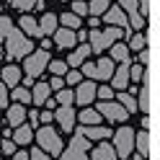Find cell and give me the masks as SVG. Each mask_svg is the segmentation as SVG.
<instances>
[{"instance_id": "50", "label": "cell", "mask_w": 160, "mask_h": 160, "mask_svg": "<svg viewBox=\"0 0 160 160\" xmlns=\"http://www.w3.org/2000/svg\"><path fill=\"white\" fill-rule=\"evenodd\" d=\"M42 106H44V108H52V111H54V108H57V98H54V96H49Z\"/></svg>"}, {"instance_id": "27", "label": "cell", "mask_w": 160, "mask_h": 160, "mask_svg": "<svg viewBox=\"0 0 160 160\" xmlns=\"http://www.w3.org/2000/svg\"><path fill=\"white\" fill-rule=\"evenodd\" d=\"M129 52H139V49H142V47H147V36L142 34V31H132V34H129Z\"/></svg>"}, {"instance_id": "30", "label": "cell", "mask_w": 160, "mask_h": 160, "mask_svg": "<svg viewBox=\"0 0 160 160\" xmlns=\"http://www.w3.org/2000/svg\"><path fill=\"white\" fill-rule=\"evenodd\" d=\"M80 21H83V18H80L78 13H72V11H67V13L59 16V23L67 26V28H80Z\"/></svg>"}, {"instance_id": "8", "label": "cell", "mask_w": 160, "mask_h": 160, "mask_svg": "<svg viewBox=\"0 0 160 160\" xmlns=\"http://www.w3.org/2000/svg\"><path fill=\"white\" fill-rule=\"evenodd\" d=\"M54 122L59 124V129H62L65 134H70L75 129V122H78V111L72 108V103L70 106H59L57 103V108H54Z\"/></svg>"}, {"instance_id": "12", "label": "cell", "mask_w": 160, "mask_h": 160, "mask_svg": "<svg viewBox=\"0 0 160 160\" xmlns=\"http://www.w3.org/2000/svg\"><path fill=\"white\" fill-rule=\"evenodd\" d=\"M52 42L59 47V49H72L75 44H78V39H75V28H67V26H62V28H54V34H52Z\"/></svg>"}, {"instance_id": "37", "label": "cell", "mask_w": 160, "mask_h": 160, "mask_svg": "<svg viewBox=\"0 0 160 160\" xmlns=\"http://www.w3.org/2000/svg\"><path fill=\"white\" fill-rule=\"evenodd\" d=\"M80 72H83L85 78H91V80H96V83H98V70H96V62H83V65H80Z\"/></svg>"}, {"instance_id": "26", "label": "cell", "mask_w": 160, "mask_h": 160, "mask_svg": "<svg viewBox=\"0 0 160 160\" xmlns=\"http://www.w3.org/2000/svg\"><path fill=\"white\" fill-rule=\"evenodd\" d=\"M114 98H116V101H119V103H122L127 111H129V116L137 114V101H134V96L129 93V91H116V96H114Z\"/></svg>"}, {"instance_id": "46", "label": "cell", "mask_w": 160, "mask_h": 160, "mask_svg": "<svg viewBox=\"0 0 160 160\" xmlns=\"http://www.w3.org/2000/svg\"><path fill=\"white\" fill-rule=\"evenodd\" d=\"M8 85L5 83H0V111H5V106H8Z\"/></svg>"}, {"instance_id": "9", "label": "cell", "mask_w": 160, "mask_h": 160, "mask_svg": "<svg viewBox=\"0 0 160 160\" xmlns=\"http://www.w3.org/2000/svg\"><path fill=\"white\" fill-rule=\"evenodd\" d=\"M75 103L78 106H91L96 101V80H80V83L75 85Z\"/></svg>"}, {"instance_id": "42", "label": "cell", "mask_w": 160, "mask_h": 160, "mask_svg": "<svg viewBox=\"0 0 160 160\" xmlns=\"http://www.w3.org/2000/svg\"><path fill=\"white\" fill-rule=\"evenodd\" d=\"M11 5L18 8V11H34V5H36V0H11Z\"/></svg>"}, {"instance_id": "28", "label": "cell", "mask_w": 160, "mask_h": 160, "mask_svg": "<svg viewBox=\"0 0 160 160\" xmlns=\"http://www.w3.org/2000/svg\"><path fill=\"white\" fill-rule=\"evenodd\" d=\"M80 116V124H101V114L91 106H83V111L78 114Z\"/></svg>"}, {"instance_id": "31", "label": "cell", "mask_w": 160, "mask_h": 160, "mask_svg": "<svg viewBox=\"0 0 160 160\" xmlns=\"http://www.w3.org/2000/svg\"><path fill=\"white\" fill-rule=\"evenodd\" d=\"M54 98H57V103H59V106H70V103H75V93L70 91V88H59V91L54 93Z\"/></svg>"}, {"instance_id": "48", "label": "cell", "mask_w": 160, "mask_h": 160, "mask_svg": "<svg viewBox=\"0 0 160 160\" xmlns=\"http://www.w3.org/2000/svg\"><path fill=\"white\" fill-rule=\"evenodd\" d=\"M26 119H28V124L36 129V127H39V106L34 108V111H26Z\"/></svg>"}, {"instance_id": "20", "label": "cell", "mask_w": 160, "mask_h": 160, "mask_svg": "<svg viewBox=\"0 0 160 160\" xmlns=\"http://www.w3.org/2000/svg\"><path fill=\"white\" fill-rule=\"evenodd\" d=\"M108 52H111L108 57H111L114 62H132V52H129V47H127V44H122V39L108 47Z\"/></svg>"}, {"instance_id": "40", "label": "cell", "mask_w": 160, "mask_h": 160, "mask_svg": "<svg viewBox=\"0 0 160 160\" xmlns=\"http://www.w3.org/2000/svg\"><path fill=\"white\" fill-rule=\"evenodd\" d=\"M16 152V142L11 137H3V142H0V155H13Z\"/></svg>"}, {"instance_id": "35", "label": "cell", "mask_w": 160, "mask_h": 160, "mask_svg": "<svg viewBox=\"0 0 160 160\" xmlns=\"http://www.w3.org/2000/svg\"><path fill=\"white\" fill-rule=\"evenodd\" d=\"M134 54H137V62H139V65H145V67L155 65V62H152V49H150V47H142V49L134 52Z\"/></svg>"}, {"instance_id": "17", "label": "cell", "mask_w": 160, "mask_h": 160, "mask_svg": "<svg viewBox=\"0 0 160 160\" xmlns=\"http://www.w3.org/2000/svg\"><path fill=\"white\" fill-rule=\"evenodd\" d=\"M11 139L16 142V147H23V145H28L34 139V127L31 124H18V127H13V132H11Z\"/></svg>"}, {"instance_id": "21", "label": "cell", "mask_w": 160, "mask_h": 160, "mask_svg": "<svg viewBox=\"0 0 160 160\" xmlns=\"http://www.w3.org/2000/svg\"><path fill=\"white\" fill-rule=\"evenodd\" d=\"M8 98H13L16 103H23V106H28L31 103V88H26V85H13V88H8Z\"/></svg>"}, {"instance_id": "11", "label": "cell", "mask_w": 160, "mask_h": 160, "mask_svg": "<svg viewBox=\"0 0 160 160\" xmlns=\"http://www.w3.org/2000/svg\"><path fill=\"white\" fill-rule=\"evenodd\" d=\"M129 65H132V62H119L114 67L111 78H108L114 91H127V88H129Z\"/></svg>"}, {"instance_id": "2", "label": "cell", "mask_w": 160, "mask_h": 160, "mask_svg": "<svg viewBox=\"0 0 160 160\" xmlns=\"http://www.w3.org/2000/svg\"><path fill=\"white\" fill-rule=\"evenodd\" d=\"M3 42H5V54L11 57V59H23L28 52H34L31 36H26L23 31H18L16 26L8 31V36L3 39Z\"/></svg>"}, {"instance_id": "15", "label": "cell", "mask_w": 160, "mask_h": 160, "mask_svg": "<svg viewBox=\"0 0 160 160\" xmlns=\"http://www.w3.org/2000/svg\"><path fill=\"white\" fill-rule=\"evenodd\" d=\"M103 21L108 26H119V28H129V21H127V13L122 11L119 5H108L106 13H103Z\"/></svg>"}, {"instance_id": "45", "label": "cell", "mask_w": 160, "mask_h": 160, "mask_svg": "<svg viewBox=\"0 0 160 160\" xmlns=\"http://www.w3.org/2000/svg\"><path fill=\"white\" fill-rule=\"evenodd\" d=\"M49 88H52V93H57L59 88H65V75H54L49 80Z\"/></svg>"}, {"instance_id": "5", "label": "cell", "mask_w": 160, "mask_h": 160, "mask_svg": "<svg viewBox=\"0 0 160 160\" xmlns=\"http://www.w3.org/2000/svg\"><path fill=\"white\" fill-rule=\"evenodd\" d=\"M88 150H91V139L83 137L80 132H75L72 139H70V145L62 147L59 160H91V158H88Z\"/></svg>"}, {"instance_id": "41", "label": "cell", "mask_w": 160, "mask_h": 160, "mask_svg": "<svg viewBox=\"0 0 160 160\" xmlns=\"http://www.w3.org/2000/svg\"><path fill=\"white\" fill-rule=\"evenodd\" d=\"M11 28H13V21H11L8 16H0V42L8 36V31H11Z\"/></svg>"}, {"instance_id": "4", "label": "cell", "mask_w": 160, "mask_h": 160, "mask_svg": "<svg viewBox=\"0 0 160 160\" xmlns=\"http://www.w3.org/2000/svg\"><path fill=\"white\" fill-rule=\"evenodd\" d=\"M111 139H114V152H116V158H122V160H127L129 155L134 152V129L132 127H127V124H122L116 129V132L111 134Z\"/></svg>"}, {"instance_id": "52", "label": "cell", "mask_w": 160, "mask_h": 160, "mask_svg": "<svg viewBox=\"0 0 160 160\" xmlns=\"http://www.w3.org/2000/svg\"><path fill=\"white\" fill-rule=\"evenodd\" d=\"M39 39H42V47H39V49H52V39H49V36H39Z\"/></svg>"}, {"instance_id": "32", "label": "cell", "mask_w": 160, "mask_h": 160, "mask_svg": "<svg viewBox=\"0 0 160 160\" xmlns=\"http://www.w3.org/2000/svg\"><path fill=\"white\" fill-rule=\"evenodd\" d=\"M47 70H49L52 75H65L70 67H67L65 59H49V62H47Z\"/></svg>"}, {"instance_id": "51", "label": "cell", "mask_w": 160, "mask_h": 160, "mask_svg": "<svg viewBox=\"0 0 160 160\" xmlns=\"http://www.w3.org/2000/svg\"><path fill=\"white\" fill-rule=\"evenodd\" d=\"M88 26H91V28H98V26H101V16H91V18H88Z\"/></svg>"}, {"instance_id": "34", "label": "cell", "mask_w": 160, "mask_h": 160, "mask_svg": "<svg viewBox=\"0 0 160 160\" xmlns=\"http://www.w3.org/2000/svg\"><path fill=\"white\" fill-rule=\"evenodd\" d=\"M80 78H83V72H80V67H70L67 72H65V85L75 88V85L80 83Z\"/></svg>"}, {"instance_id": "38", "label": "cell", "mask_w": 160, "mask_h": 160, "mask_svg": "<svg viewBox=\"0 0 160 160\" xmlns=\"http://www.w3.org/2000/svg\"><path fill=\"white\" fill-rule=\"evenodd\" d=\"M70 11H72V13H78L80 18H83V16H88V0H72V3H70Z\"/></svg>"}, {"instance_id": "1", "label": "cell", "mask_w": 160, "mask_h": 160, "mask_svg": "<svg viewBox=\"0 0 160 160\" xmlns=\"http://www.w3.org/2000/svg\"><path fill=\"white\" fill-rule=\"evenodd\" d=\"M129 34H132V28H119V26H108V28H103V31H98V28H88V44H91V52L101 54L114 42H119L122 36H129Z\"/></svg>"}, {"instance_id": "7", "label": "cell", "mask_w": 160, "mask_h": 160, "mask_svg": "<svg viewBox=\"0 0 160 160\" xmlns=\"http://www.w3.org/2000/svg\"><path fill=\"white\" fill-rule=\"evenodd\" d=\"M96 111L101 114L103 119H108V122H116V124H124L127 119H129V111H127V108L119 103V101H114V98H108V101H101Z\"/></svg>"}, {"instance_id": "19", "label": "cell", "mask_w": 160, "mask_h": 160, "mask_svg": "<svg viewBox=\"0 0 160 160\" xmlns=\"http://www.w3.org/2000/svg\"><path fill=\"white\" fill-rule=\"evenodd\" d=\"M21 75H23V70H21V67L8 65V67H3V72H0V83H5L8 88H13V85L21 83Z\"/></svg>"}, {"instance_id": "33", "label": "cell", "mask_w": 160, "mask_h": 160, "mask_svg": "<svg viewBox=\"0 0 160 160\" xmlns=\"http://www.w3.org/2000/svg\"><path fill=\"white\" fill-rule=\"evenodd\" d=\"M145 72H147V67L145 65H129V83H139V80L145 78Z\"/></svg>"}, {"instance_id": "43", "label": "cell", "mask_w": 160, "mask_h": 160, "mask_svg": "<svg viewBox=\"0 0 160 160\" xmlns=\"http://www.w3.org/2000/svg\"><path fill=\"white\" fill-rule=\"evenodd\" d=\"M28 160H52V158H49V152H44V150L36 145L31 152H28Z\"/></svg>"}, {"instance_id": "25", "label": "cell", "mask_w": 160, "mask_h": 160, "mask_svg": "<svg viewBox=\"0 0 160 160\" xmlns=\"http://www.w3.org/2000/svg\"><path fill=\"white\" fill-rule=\"evenodd\" d=\"M114 67H116V62H114L111 57H101V59L96 62L98 80H101V83H103V80H108V78H111V72H114Z\"/></svg>"}, {"instance_id": "16", "label": "cell", "mask_w": 160, "mask_h": 160, "mask_svg": "<svg viewBox=\"0 0 160 160\" xmlns=\"http://www.w3.org/2000/svg\"><path fill=\"white\" fill-rule=\"evenodd\" d=\"M88 57H91V44H83V42H80V47H78V44L72 47V52L67 54L65 62H67V67H80Z\"/></svg>"}, {"instance_id": "24", "label": "cell", "mask_w": 160, "mask_h": 160, "mask_svg": "<svg viewBox=\"0 0 160 160\" xmlns=\"http://www.w3.org/2000/svg\"><path fill=\"white\" fill-rule=\"evenodd\" d=\"M18 28H21L26 36H39V23H36V18L28 16V13H23L18 18Z\"/></svg>"}, {"instance_id": "53", "label": "cell", "mask_w": 160, "mask_h": 160, "mask_svg": "<svg viewBox=\"0 0 160 160\" xmlns=\"http://www.w3.org/2000/svg\"><path fill=\"white\" fill-rule=\"evenodd\" d=\"M0 127H3V122H0Z\"/></svg>"}, {"instance_id": "36", "label": "cell", "mask_w": 160, "mask_h": 160, "mask_svg": "<svg viewBox=\"0 0 160 160\" xmlns=\"http://www.w3.org/2000/svg\"><path fill=\"white\" fill-rule=\"evenodd\" d=\"M114 96H116V91L111 85H101V88L96 85V98L98 101H108V98H114Z\"/></svg>"}, {"instance_id": "23", "label": "cell", "mask_w": 160, "mask_h": 160, "mask_svg": "<svg viewBox=\"0 0 160 160\" xmlns=\"http://www.w3.org/2000/svg\"><path fill=\"white\" fill-rule=\"evenodd\" d=\"M36 23H39V36H52L54 28L59 26V21H57L54 13H44L42 21H36Z\"/></svg>"}, {"instance_id": "18", "label": "cell", "mask_w": 160, "mask_h": 160, "mask_svg": "<svg viewBox=\"0 0 160 160\" xmlns=\"http://www.w3.org/2000/svg\"><path fill=\"white\" fill-rule=\"evenodd\" d=\"M88 158L91 160H119L116 152H114V145H108L106 139H101L93 150H88Z\"/></svg>"}, {"instance_id": "39", "label": "cell", "mask_w": 160, "mask_h": 160, "mask_svg": "<svg viewBox=\"0 0 160 160\" xmlns=\"http://www.w3.org/2000/svg\"><path fill=\"white\" fill-rule=\"evenodd\" d=\"M150 8H152V0H137V13L142 16V18H150V16H152Z\"/></svg>"}, {"instance_id": "10", "label": "cell", "mask_w": 160, "mask_h": 160, "mask_svg": "<svg viewBox=\"0 0 160 160\" xmlns=\"http://www.w3.org/2000/svg\"><path fill=\"white\" fill-rule=\"evenodd\" d=\"M72 132H80L83 137H88L91 142H101V139H111V129L108 127H101V124H80L78 129H72Z\"/></svg>"}, {"instance_id": "3", "label": "cell", "mask_w": 160, "mask_h": 160, "mask_svg": "<svg viewBox=\"0 0 160 160\" xmlns=\"http://www.w3.org/2000/svg\"><path fill=\"white\" fill-rule=\"evenodd\" d=\"M34 137H36L39 147H42L44 152H49V155H59V152H62V147H65L59 132H57L54 127H49V124L36 127V129H34Z\"/></svg>"}, {"instance_id": "49", "label": "cell", "mask_w": 160, "mask_h": 160, "mask_svg": "<svg viewBox=\"0 0 160 160\" xmlns=\"http://www.w3.org/2000/svg\"><path fill=\"white\" fill-rule=\"evenodd\" d=\"M11 158H13V160H28V152H26V150H18V147H16V152H13Z\"/></svg>"}, {"instance_id": "44", "label": "cell", "mask_w": 160, "mask_h": 160, "mask_svg": "<svg viewBox=\"0 0 160 160\" xmlns=\"http://www.w3.org/2000/svg\"><path fill=\"white\" fill-rule=\"evenodd\" d=\"M52 122H54V111H52V108L39 111V124H52Z\"/></svg>"}, {"instance_id": "14", "label": "cell", "mask_w": 160, "mask_h": 160, "mask_svg": "<svg viewBox=\"0 0 160 160\" xmlns=\"http://www.w3.org/2000/svg\"><path fill=\"white\" fill-rule=\"evenodd\" d=\"M134 147H137V152L142 155V158H150V150H152V132L150 129H139V132H134Z\"/></svg>"}, {"instance_id": "22", "label": "cell", "mask_w": 160, "mask_h": 160, "mask_svg": "<svg viewBox=\"0 0 160 160\" xmlns=\"http://www.w3.org/2000/svg\"><path fill=\"white\" fill-rule=\"evenodd\" d=\"M49 96H52L49 83H34V85H31V103H34V106H42Z\"/></svg>"}, {"instance_id": "13", "label": "cell", "mask_w": 160, "mask_h": 160, "mask_svg": "<svg viewBox=\"0 0 160 160\" xmlns=\"http://www.w3.org/2000/svg\"><path fill=\"white\" fill-rule=\"evenodd\" d=\"M5 122L8 127H18V124H23L26 122V106L23 103H8L5 106Z\"/></svg>"}, {"instance_id": "47", "label": "cell", "mask_w": 160, "mask_h": 160, "mask_svg": "<svg viewBox=\"0 0 160 160\" xmlns=\"http://www.w3.org/2000/svg\"><path fill=\"white\" fill-rule=\"evenodd\" d=\"M119 8L124 13H132V11H137V0H119Z\"/></svg>"}, {"instance_id": "6", "label": "cell", "mask_w": 160, "mask_h": 160, "mask_svg": "<svg viewBox=\"0 0 160 160\" xmlns=\"http://www.w3.org/2000/svg\"><path fill=\"white\" fill-rule=\"evenodd\" d=\"M52 59V54H49V49H36V52H28L23 57V75L28 78H39L47 70V62Z\"/></svg>"}, {"instance_id": "29", "label": "cell", "mask_w": 160, "mask_h": 160, "mask_svg": "<svg viewBox=\"0 0 160 160\" xmlns=\"http://www.w3.org/2000/svg\"><path fill=\"white\" fill-rule=\"evenodd\" d=\"M108 5V0H88V16H103Z\"/></svg>"}]
</instances>
